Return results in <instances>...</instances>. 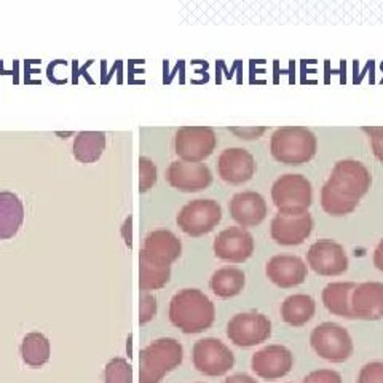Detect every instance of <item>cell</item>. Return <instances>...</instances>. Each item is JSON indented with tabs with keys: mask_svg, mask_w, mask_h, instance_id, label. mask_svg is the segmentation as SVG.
I'll return each mask as SVG.
<instances>
[{
	"mask_svg": "<svg viewBox=\"0 0 383 383\" xmlns=\"http://www.w3.org/2000/svg\"><path fill=\"white\" fill-rule=\"evenodd\" d=\"M214 318V303L198 289H183L171 298L170 321L185 334H198L210 329Z\"/></svg>",
	"mask_w": 383,
	"mask_h": 383,
	"instance_id": "6da1fadb",
	"label": "cell"
},
{
	"mask_svg": "<svg viewBox=\"0 0 383 383\" xmlns=\"http://www.w3.org/2000/svg\"><path fill=\"white\" fill-rule=\"evenodd\" d=\"M318 139L313 131L303 126L278 128L271 134L270 152L284 165H303L315 157Z\"/></svg>",
	"mask_w": 383,
	"mask_h": 383,
	"instance_id": "7a4b0ae2",
	"label": "cell"
},
{
	"mask_svg": "<svg viewBox=\"0 0 383 383\" xmlns=\"http://www.w3.org/2000/svg\"><path fill=\"white\" fill-rule=\"evenodd\" d=\"M183 345L170 337H161L139 353V383H158L183 362Z\"/></svg>",
	"mask_w": 383,
	"mask_h": 383,
	"instance_id": "3957f363",
	"label": "cell"
},
{
	"mask_svg": "<svg viewBox=\"0 0 383 383\" xmlns=\"http://www.w3.org/2000/svg\"><path fill=\"white\" fill-rule=\"evenodd\" d=\"M271 200L280 214L302 216L313 201V189L302 174H284L271 185Z\"/></svg>",
	"mask_w": 383,
	"mask_h": 383,
	"instance_id": "277c9868",
	"label": "cell"
},
{
	"mask_svg": "<svg viewBox=\"0 0 383 383\" xmlns=\"http://www.w3.org/2000/svg\"><path fill=\"white\" fill-rule=\"evenodd\" d=\"M310 345L320 358L345 362L353 355V340L348 330L337 323H321L310 335Z\"/></svg>",
	"mask_w": 383,
	"mask_h": 383,
	"instance_id": "5b68a950",
	"label": "cell"
},
{
	"mask_svg": "<svg viewBox=\"0 0 383 383\" xmlns=\"http://www.w3.org/2000/svg\"><path fill=\"white\" fill-rule=\"evenodd\" d=\"M193 366L207 377H220L235 366V356L224 342L214 337L201 339L193 345Z\"/></svg>",
	"mask_w": 383,
	"mask_h": 383,
	"instance_id": "8992f818",
	"label": "cell"
},
{
	"mask_svg": "<svg viewBox=\"0 0 383 383\" xmlns=\"http://www.w3.org/2000/svg\"><path fill=\"white\" fill-rule=\"evenodd\" d=\"M227 335L237 347L261 345L271 335V321L259 311H244L233 316L227 324Z\"/></svg>",
	"mask_w": 383,
	"mask_h": 383,
	"instance_id": "52a82bcc",
	"label": "cell"
},
{
	"mask_svg": "<svg viewBox=\"0 0 383 383\" xmlns=\"http://www.w3.org/2000/svg\"><path fill=\"white\" fill-rule=\"evenodd\" d=\"M222 219V207L216 200H193L178 214V225L190 237L210 233Z\"/></svg>",
	"mask_w": 383,
	"mask_h": 383,
	"instance_id": "ba28073f",
	"label": "cell"
},
{
	"mask_svg": "<svg viewBox=\"0 0 383 383\" xmlns=\"http://www.w3.org/2000/svg\"><path fill=\"white\" fill-rule=\"evenodd\" d=\"M328 183L347 197L360 201L371 189L372 176L365 163L348 158L337 161Z\"/></svg>",
	"mask_w": 383,
	"mask_h": 383,
	"instance_id": "9c48e42d",
	"label": "cell"
},
{
	"mask_svg": "<svg viewBox=\"0 0 383 383\" xmlns=\"http://www.w3.org/2000/svg\"><path fill=\"white\" fill-rule=\"evenodd\" d=\"M176 153L187 163H201L217 144L216 133L207 126H184L176 133Z\"/></svg>",
	"mask_w": 383,
	"mask_h": 383,
	"instance_id": "30bf717a",
	"label": "cell"
},
{
	"mask_svg": "<svg viewBox=\"0 0 383 383\" xmlns=\"http://www.w3.org/2000/svg\"><path fill=\"white\" fill-rule=\"evenodd\" d=\"M308 267L321 276H339L348 270L345 248L334 239H318L307 252Z\"/></svg>",
	"mask_w": 383,
	"mask_h": 383,
	"instance_id": "8fae6325",
	"label": "cell"
},
{
	"mask_svg": "<svg viewBox=\"0 0 383 383\" xmlns=\"http://www.w3.org/2000/svg\"><path fill=\"white\" fill-rule=\"evenodd\" d=\"M254 252V238L243 227H229L214 239V254L232 264L246 262Z\"/></svg>",
	"mask_w": 383,
	"mask_h": 383,
	"instance_id": "7c38bea8",
	"label": "cell"
},
{
	"mask_svg": "<svg viewBox=\"0 0 383 383\" xmlns=\"http://www.w3.org/2000/svg\"><path fill=\"white\" fill-rule=\"evenodd\" d=\"M294 356L283 345H269L252 355L251 367L264 380H278L291 372Z\"/></svg>",
	"mask_w": 383,
	"mask_h": 383,
	"instance_id": "4fadbf2b",
	"label": "cell"
},
{
	"mask_svg": "<svg viewBox=\"0 0 383 383\" xmlns=\"http://www.w3.org/2000/svg\"><path fill=\"white\" fill-rule=\"evenodd\" d=\"M166 179L171 187L180 192H200L212 184V173L205 163L173 161L166 170Z\"/></svg>",
	"mask_w": 383,
	"mask_h": 383,
	"instance_id": "5bb4252c",
	"label": "cell"
},
{
	"mask_svg": "<svg viewBox=\"0 0 383 383\" xmlns=\"http://www.w3.org/2000/svg\"><path fill=\"white\" fill-rule=\"evenodd\" d=\"M219 176L229 184H244L254 176L256 160L246 149L230 147L219 155Z\"/></svg>",
	"mask_w": 383,
	"mask_h": 383,
	"instance_id": "9a60e30c",
	"label": "cell"
},
{
	"mask_svg": "<svg viewBox=\"0 0 383 383\" xmlns=\"http://www.w3.org/2000/svg\"><path fill=\"white\" fill-rule=\"evenodd\" d=\"M265 271H267L269 280L283 289L301 286L308 275L307 264L301 257L292 254L274 256L265 267Z\"/></svg>",
	"mask_w": 383,
	"mask_h": 383,
	"instance_id": "2e32d148",
	"label": "cell"
},
{
	"mask_svg": "<svg viewBox=\"0 0 383 383\" xmlns=\"http://www.w3.org/2000/svg\"><path fill=\"white\" fill-rule=\"evenodd\" d=\"M311 230H313V217L308 212L302 216H284L278 212L271 219L270 225L271 238L281 246L302 244L311 235Z\"/></svg>",
	"mask_w": 383,
	"mask_h": 383,
	"instance_id": "e0dca14e",
	"label": "cell"
},
{
	"mask_svg": "<svg viewBox=\"0 0 383 383\" xmlns=\"http://www.w3.org/2000/svg\"><path fill=\"white\" fill-rule=\"evenodd\" d=\"M352 313L358 320L379 321L383 318V283L366 281L352 294Z\"/></svg>",
	"mask_w": 383,
	"mask_h": 383,
	"instance_id": "ac0fdd59",
	"label": "cell"
},
{
	"mask_svg": "<svg viewBox=\"0 0 383 383\" xmlns=\"http://www.w3.org/2000/svg\"><path fill=\"white\" fill-rule=\"evenodd\" d=\"M267 203L257 192H239L230 200V216L242 227L259 225L267 217Z\"/></svg>",
	"mask_w": 383,
	"mask_h": 383,
	"instance_id": "d6986e66",
	"label": "cell"
},
{
	"mask_svg": "<svg viewBox=\"0 0 383 383\" xmlns=\"http://www.w3.org/2000/svg\"><path fill=\"white\" fill-rule=\"evenodd\" d=\"M141 251H144L152 261L171 267V264L180 256L183 244L173 232L160 229L149 233L144 238V244H142Z\"/></svg>",
	"mask_w": 383,
	"mask_h": 383,
	"instance_id": "ffe728a7",
	"label": "cell"
},
{
	"mask_svg": "<svg viewBox=\"0 0 383 383\" xmlns=\"http://www.w3.org/2000/svg\"><path fill=\"white\" fill-rule=\"evenodd\" d=\"M356 286L358 284L353 281L329 283L321 292L323 303L329 313L347 318V320H355L352 313V294Z\"/></svg>",
	"mask_w": 383,
	"mask_h": 383,
	"instance_id": "44dd1931",
	"label": "cell"
},
{
	"mask_svg": "<svg viewBox=\"0 0 383 383\" xmlns=\"http://www.w3.org/2000/svg\"><path fill=\"white\" fill-rule=\"evenodd\" d=\"M24 207L13 192H0V239H10L21 229Z\"/></svg>",
	"mask_w": 383,
	"mask_h": 383,
	"instance_id": "7402d4cb",
	"label": "cell"
},
{
	"mask_svg": "<svg viewBox=\"0 0 383 383\" xmlns=\"http://www.w3.org/2000/svg\"><path fill=\"white\" fill-rule=\"evenodd\" d=\"M281 320L289 326H305L316 313V303L308 294H292L281 303Z\"/></svg>",
	"mask_w": 383,
	"mask_h": 383,
	"instance_id": "603a6c76",
	"label": "cell"
},
{
	"mask_svg": "<svg viewBox=\"0 0 383 383\" xmlns=\"http://www.w3.org/2000/svg\"><path fill=\"white\" fill-rule=\"evenodd\" d=\"M246 276L243 270L237 267H222L216 270L211 276L210 288L220 298H230L243 291Z\"/></svg>",
	"mask_w": 383,
	"mask_h": 383,
	"instance_id": "cb8c5ba5",
	"label": "cell"
},
{
	"mask_svg": "<svg viewBox=\"0 0 383 383\" xmlns=\"http://www.w3.org/2000/svg\"><path fill=\"white\" fill-rule=\"evenodd\" d=\"M171 276V267L152 261L144 251L139 252V288L141 291L161 289Z\"/></svg>",
	"mask_w": 383,
	"mask_h": 383,
	"instance_id": "d4e9b609",
	"label": "cell"
},
{
	"mask_svg": "<svg viewBox=\"0 0 383 383\" xmlns=\"http://www.w3.org/2000/svg\"><path fill=\"white\" fill-rule=\"evenodd\" d=\"M106 149V134L102 131H82L75 136L74 157L80 163H95Z\"/></svg>",
	"mask_w": 383,
	"mask_h": 383,
	"instance_id": "484cf974",
	"label": "cell"
},
{
	"mask_svg": "<svg viewBox=\"0 0 383 383\" xmlns=\"http://www.w3.org/2000/svg\"><path fill=\"white\" fill-rule=\"evenodd\" d=\"M23 361L31 367H42L50 360V342L42 333H29L23 339Z\"/></svg>",
	"mask_w": 383,
	"mask_h": 383,
	"instance_id": "4316f807",
	"label": "cell"
},
{
	"mask_svg": "<svg viewBox=\"0 0 383 383\" xmlns=\"http://www.w3.org/2000/svg\"><path fill=\"white\" fill-rule=\"evenodd\" d=\"M360 201L347 197L345 193L337 190L334 185L326 183L321 189V206L330 216H347L358 207Z\"/></svg>",
	"mask_w": 383,
	"mask_h": 383,
	"instance_id": "83f0119b",
	"label": "cell"
},
{
	"mask_svg": "<svg viewBox=\"0 0 383 383\" xmlns=\"http://www.w3.org/2000/svg\"><path fill=\"white\" fill-rule=\"evenodd\" d=\"M104 383H133V369L125 358H114L104 371Z\"/></svg>",
	"mask_w": 383,
	"mask_h": 383,
	"instance_id": "f1b7e54d",
	"label": "cell"
},
{
	"mask_svg": "<svg viewBox=\"0 0 383 383\" xmlns=\"http://www.w3.org/2000/svg\"><path fill=\"white\" fill-rule=\"evenodd\" d=\"M157 183V166L147 157L139 158V192H147Z\"/></svg>",
	"mask_w": 383,
	"mask_h": 383,
	"instance_id": "f546056e",
	"label": "cell"
},
{
	"mask_svg": "<svg viewBox=\"0 0 383 383\" xmlns=\"http://www.w3.org/2000/svg\"><path fill=\"white\" fill-rule=\"evenodd\" d=\"M358 383H383V362L372 361L361 367Z\"/></svg>",
	"mask_w": 383,
	"mask_h": 383,
	"instance_id": "4dcf8cb0",
	"label": "cell"
},
{
	"mask_svg": "<svg viewBox=\"0 0 383 383\" xmlns=\"http://www.w3.org/2000/svg\"><path fill=\"white\" fill-rule=\"evenodd\" d=\"M157 313V301L152 294H141L139 301V324L144 326L146 323L152 321V318Z\"/></svg>",
	"mask_w": 383,
	"mask_h": 383,
	"instance_id": "1f68e13d",
	"label": "cell"
},
{
	"mask_svg": "<svg viewBox=\"0 0 383 383\" xmlns=\"http://www.w3.org/2000/svg\"><path fill=\"white\" fill-rule=\"evenodd\" d=\"M303 383H343L342 375L333 371V369H316L311 371L307 377L303 379Z\"/></svg>",
	"mask_w": 383,
	"mask_h": 383,
	"instance_id": "d6a6232c",
	"label": "cell"
},
{
	"mask_svg": "<svg viewBox=\"0 0 383 383\" xmlns=\"http://www.w3.org/2000/svg\"><path fill=\"white\" fill-rule=\"evenodd\" d=\"M371 138V147L375 157L383 163V126H365L362 128Z\"/></svg>",
	"mask_w": 383,
	"mask_h": 383,
	"instance_id": "836d02e7",
	"label": "cell"
},
{
	"mask_svg": "<svg viewBox=\"0 0 383 383\" xmlns=\"http://www.w3.org/2000/svg\"><path fill=\"white\" fill-rule=\"evenodd\" d=\"M224 383H257V380L248 374H233L230 377H227Z\"/></svg>",
	"mask_w": 383,
	"mask_h": 383,
	"instance_id": "e575fe53",
	"label": "cell"
},
{
	"mask_svg": "<svg viewBox=\"0 0 383 383\" xmlns=\"http://www.w3.org/2000/svg\"><path fill=\"white\" fill-rule=\"evenodd\" d=\"M232 131L238 134V136H242V138H257V136H261L265 133V128H257V129H249V131H242V129H237V128H232Z\"/></svg>",
	"mask_w": 383,
	"mask_h": 383,
	"instance_id": "d590c367",
	"label": "cell"
},
{
	"mask_svg": "<svg viewBox=\"0 0 383 383\" xmlns=\"http://www.w3.org/2000/svg\"><path fill=\"white\" fill-rule=\"evenodd\" d=\"M374 265L383 274V239H380V243L374 251Z\"/></svg>",
	"mask_w": 383,
	"mask_h": 383,
	"instance_id": "8d00e7d4",
	"label": "cell"
},
{
	"mask_svg": "<svg viewBox=\"0 0 383 383\" xmlns=\"http://www.w3.org/2000/svg\"><path fill=\"white\" fill-rule=\"evenodd\" d=\"M129 225H131V217H128L126 219V222H125V225H123V230H122V233H125V235H126V243H128V246H131V238H129V235H128V233H129Z\"/></svg>",
	"mask_w": 383,
	"mask_h": 383,
	"instance_id": "74e56055",
	"label": "cell"
}]
</instances>
